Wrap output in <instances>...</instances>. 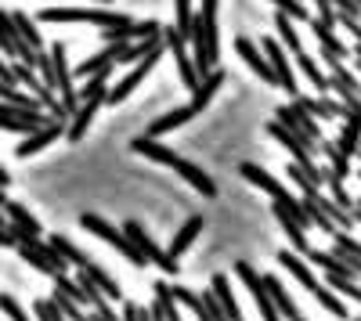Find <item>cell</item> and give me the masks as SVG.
I'll use <instances>...</instances> for the list:
<instances>
[{
	"label": "cell",
	"instance_id": "ffe728a7",
	"mask_svg": "<svg viewBox=\"0 0 361 321\" xmlns=\"http://www.w3.org/2000/svg\"><path fill=\"white\" fill-rule=\"evenodd\" d=\"M195 115V108L192 105H180V108H170L166 115H159V120H152L148 123V137H163V134H170V130H177V127H185L188 120Z\"/></svg>",
	"mask_w": 361,
	"mask_h": 321
},
{
	"label": "cell",
	"instance_id": "6da1fadb",
	"mask_svg": "<svg viewBox=\"0 0 361 321\" xmlns=\"http://www.w3.org/2000/svg\"><path fill=\"white\" fill-rule=\"evenodd\" d=\"M80 227L83 231H90V235H94V239H102V242H109L119 256H127L130 260V264L134 268H148V256L127 239V231H119V227H112L105 217H98V213H83L80 217Z\"/></svg>",
	"mask_w": 361,
	"mask_h": 321
},
{
	"label": "cell",
	"instance_id": "30bf717a",
	"mask_svg": "<svg viewBox=\"0 0 361 321\" xmlns=\"http://www.w3.org/2000/svg\"><path fill=\"white\" fill-rule=\"evenodd\" d=\"M275 120H279V123H286L289 130H296V134H307L311 141H318V144H322V127H318V120H314V115H311L304 105H300L296 98L275 112Z\"/></svg>",
	"mask_w": 361,
	"mask_h": 321
},
{
	"label": "cell",
	"instance_id": "f546056e",
	"mask_svg": "<svg viewBox=\"0 0 361 321\" xmlns=\"http://www.w3.org/2000/svg\"><path fill=\"white\" fill-rule=\"evenodd\" d=\"M322 152H325V163H329V170H333L336 177H343V181H347L350 173H354V159H350V156L340 149L336 141H333V144L325 141V144H322Z\"/></svg>",
	"mask_w": 361,
	"mask_h": 321
},
{
	"label": "cell",
	"instance_id": "9f6ffc18",
	"mask_svg": "<svg viewBox=\"0 0 361 321\" xmlns=\"http://www.w3.org/2000/svg\"><path fill=\"white\" fill-rule=\"evenodd\" d=\"M243 321H246V317H243Z\"/></svg>",
	"mask_w": 361,
	"mask_h": 321
},
{
	"label": "cell",
	"instance_id": "4dcf8cb0",
	"mask_svg": "<svg viewBox=\"0 0 361 321\" xmlns=\"http://www.w3.org/2000/svg\"><path fill=\"white\" fill-rule=\"evenodd\" d=\"M311 296H314V300H318L329 314H333V317H340V321L350 314V310H347V303L336 296V289H333V285H318V289H311Z\"/></svg>",
	"mask_w": 361,
	"mask_h": 321
},
{
	"label": "cell",
	"instance_id": "83f0119b",
	"mask_svg": "<svg viewBox=\"0 0 361 321\" xmlns=\"http://www.w3.org/2000/svg\"><path fill=\"white\" fill-rule=\"evenodd\" d=\"M209 289L217 293V300H221L228 321H243V310H238V300H235V293H231V282H228L224 275H214V278H209Z\"/></svg>",
	"mask_w": 361,
	"mask_h": 321
},
{
	"label": "cell",
	"instance_id": "277c9868",
	"mask_svg": "<svg viewBox=\"0 0 361 321\" xmlns=\"http://www.w3.org/2000/svg\"><path fill=\"white\" fill-rule=\"evenodd\" d=\"M235 275L243 278V285L250 289V296H253V303H257V310H260V317H264V321H282V314H279L275 300H271V293H267L264 275L250 264V260H235Z\"/></svg>",
	"mask_w": 361,
	"mask_h": 321
},
{
	"label": "cell",
	"instance_id": "484cf974",
	"mask_svg": "<svg viewBox=\"0 0 361 321\" xmlns=\"http://www.w3.org/2000/svg\"><path fill=\"white\" fill-rule=\"evenodd\" d=\"M293 58H296L300 73H304V76L311 80V87H318L322 94H329V91H333V76H325V73L318 69V62H314V58H311L304 47H300V51H293Z\"/></svg>",
	"mask_w": 361,
	"mask_h": 321
},
{
	"label": "cell",
	"instance_id": "f5cc1de1",
	"mask_svg": "<svg viewBox=\"0 0 361 321\" xmlns=\"http://www.w3.org/2000/svg\"><path fill=\"white\" fill-rule=\"evenodd\" d=\"M0 184H4V188H8V184H11V173H8V170H4V166H0Z\"/></svg>",
	"mask_w": 361,
	"mask_h": 321
},
{
	"label": "cell",
	"instance_id": "e0dca14e",
	"mask_svg": "<svg viewBox=\"0 0 361 321\" xmlns=\"http://www.w3.org/2000/svg\"><path fill=\"white\" fill-rule=\"evenodd\" d=\"M271 213H275V220L282 224V231H286V239L293 242V249L307 256V253H311V242H307V235H304V227L296 224V217L282 206V202H275V199H271Z\"/></svg>",
	"mask_w": 361,
	"mask_h": 321
},
{
	"label": "cell",
	"instance_id": "8fae6325",
	"mask_svg": "<svg viewBox=\"0 0 361 321\" xmlns=\"http://www.w3.org/2000/svg\"><path fill=\"white\" fill-rule=\"evenodd\" d=\"M238 177H246L250 184H257L260 191H267L271 199H275V202H286V206H289V202H296V195L282 184V181H275V177H271V173L267 170H260L257 163H238Z\"/></svg>",
	"mask_w": 361,
	"mask_h": 321
},
{
	"label": "cell",
	"instance_id": "f1b7e54d",
	"mask_svg": "<svg viewBox=\"0 0 361 321\" xmlns=\"http://www.w3.org/2000/svg\"><path fill=\"white\" fill-rule=\"evenodd\" d=\"M333 25L336 22H325V18H311V29H314V37H318V44H322V51H329V54H336V58H347V47L336 40V33H333Z\"/></svg>",
	"mask_w": 361,
	"mask_h": 321
},
{
	"label": "cell",
	"instance_id": "681fc988",
	"mask_svg": "<svg viewBox=\"0 0 361 321\" xmlns=\"http://www.w3.org/2000/svg\"><path fill=\"white\" fill-rule=\"evenodd\" d=\"M333 8H336V11H343V15H354V18L361 15V8H357V0H333Z\"/></svg>",
	"mask_w": 361,
	"mask_h": 321
},
{
	"label": "cell",
	"instance_id": "60d3db41",
	"mask_svg": "<svg viewBox=\"0 0 361 321\" xmlns=\"http://www.w3.org/2000/svg\"><path fill=\"white\" fill-rule=\"evenodd\" d=\"M325 285H333L340 296H347V300L361 303V285H357L354 278H343V275H329V271H325Z\"/></svg>",
	"mask_w": 361,
	"mask_h": 321
},
{
	"label": "cell",
	"instance_id": "ee69618b",
	"mask_svg": "<svg viewBox=\"0 0 361 321\" xmlns=\"http://www.w3.org/2000/svg\"><path fill=\"white\" fill-rule=\"evenodd\" d=\"M173 11H177V33L180 37H192V25H195V15H192V0H173Z\"/></svg>",
	"mask_w": 361,
	"mask_h": 321
},
{
	"label": "cell",
	"instance_id": "5b68a950",
	"mask_svg": "<svg viewBox=\"0 0 361 321\" xmlns=\"http://www.w3.org/2000/svg\"><path fill=\"white\" fill-rule=\"evenodd\" d=\"M163 51H166V37H163V40H159V44H156L152 51H148V54H145L141 62H137V65H134V69H130V73H127L123 80H119L116 87H109V105H119L123 98H130V91H134V87H137V83H141V80H145L148 73L156 69V62L163 58Z\"/></svg>",
	"mask_w": 361,
	"mask_h": 321
},
{
	"label": "cell",
	"instance_id": "3957f363",
	"mask_svg": "<svg viewBox=\"0 0 361 321\" xmlns=\"http://www.w3.org/2000/svg\"><path fill=\"white\" fill-rule=\"evenodd\" d=\"M18 249V256L25 260L29 268H37L40 275H47V278H58V275H69V260L58 253L51 242H44V239H29V242H18L15 246Z\"/></svg>",
	"mask_w": 361,
	"mask_h": 321
},
{
	"label": "cell",
	"instance_id": "74e56055",
	"mask_svg": "<svg viewBox=\"0 0 361 321\" xmlns=\"http://www.w3.org/2000/svg\"><path fill=\"white\" fill-rule=\"evenodd\" d=\"M51 246H54L58 253H62V256L69 260L73 268H87V264H90V256H87L83 249H76V246H73V242H69L66 235H51Z\"/></svg>",
	"mask_w": 361,
	"mask_h": 321
},
{
	"label": "cell",
	"instance_id": "1f68e13d",
	"mask_svg": "<svg viewBox=\"0 0 361 321\" xmlns=\"http://www.w3.org/2000/svg\"><path fill=\"white\" fill-rule=\"evenodd\" d=\"M304 206H307V217H311V227H318V231H325V235H329V239H333V235H336V231H340V227H336V220H333V217H329V213H325V210L318 206V199H314V195H304Z\"/></svg>",
	"mask_w": 361,
	"mask_h": 321
},
{
	"label": "cell",
	"instance_id": "f35d334b",
	"mask_svg": "<svg viewBox=\"0 0 361 321\" xmlns=\"http://www.w3.org/2000/svg\"><path fill=\"white\" fill-rule=\"evenodd\" d=\"M11 18H15V25H18V33H22V40H25L29 47H33V51L40 54V51H44V40H40V29L33 25V18H29V15H22V11H15Z\"/></svg>",
	"mask_w": 361,
	"mask_h": 321
},
{
	"label": "cell",
	"instance_id": "b9f144b4",
	"mask_svg": "<svg viewBox=\"0 0 361 321\" xmlns=\"http://www.w3.org/2000/svg\"><path fill=\"white\" fill-rule=\"evenodd\" d=\"M325 191L333 195V199L340 202L343 210H354V206H357V199H354V195H350V191L343 188V177H336V173H329V181H325Z\"/></svg>",
	"mask_w": 361,
	"mask_h": 321
},
{
	"label": "cell",
	"instance_id": "5bb4252c",
	"mask_svg": "<svg viewBox=\"0 0 361 321\" xmlns=\"http://www.w3.org/2000/svg\"><path fill=\"white\" fill-rule=\"evenodd\" d=\"M235 54L238 58H243V62L267 83V87H279V76H275V69H271V62H267V58H264V51L250 40V37H235Z\"/></svg>",
	"mask_w": 361,
	"mask_h": 321
},
{
	"label": "cell",
	"instance_id": "7402d4cb",
	"mask_svg": "<svg viewBox=\"0 0 361 321\" xmlns=\"http://www.w3.org/2000/svg\"><path fill=\"white\" fill-rule=\"evenodd\" d=\"M152 303L163 314V321H185V317H180V303L173 296V285L170 282H156L152 285Z\"/></svg>",
	"mask_w": 361,
	"mask_h": 321
},
{
	"label": "cell",
	"instance_id": "d6a6232c",
	"mask_svg": "<svg viewBox=\"0 0 361 321\" xmlns=\"http://www.w3.org/2000/svg\"><path fill=\"white\" fill-rule=\"evenodd\" d=\"M314 199H318V206L336 220V227H343V231H347V227H354V210H343V206H340V202H336L333 195H329V191H325V195L318 191Z\"/></svg>",
	"mask_w": 361,
	"mask_h": 321
},
{
	"label": "cell",
	"instance_id": "c3c4849f",
	"mask_svg": "<svg viewBox=\"0 0 361 321\" xmlns=\"http://www.w3.org/2000/svg\"><path fill=\"white\" fill-rule=\"evenodd\" d=\"M0 310H4V314H8L11 321H33V317H29V314H25V310L18 307V300H15V296H8V293L0 296Z\"/></svg>",
	"mask_w": 361,
	"mask_h": 321
},
{
	"label": "cell",
	"instance_id": "7dc6e473",
	"mask_svg": "<svg viewBox=\"0 0 361 321\" xmlns=\"http://www.w3.org/2000/svg\"><path fill=\"white\" fill-rule=\"evenodd\" d=\"M37 321H69V317L54 307V300H37Z\"/></svg>",
	"mask_w": 361,
	"mask_h": 321
},
{
	"label": "cell",
	"instance_id": "8d00e7d4",
	"mask_svg": "<svg viewBox=\"0 0 361 321\" xmlns=\"http://www.w3.org/2000/svg\"><path fill=\"white\" fill-rule=\"evenodd\" d=\"M286 173H289V181L296 184V191H300V195H318V191H322V184H318V181H314V177H311V173H307L304 166H300V163H289V166H286Z\"/></svg>",
	"mask_w": 361,
	"mask_h": 321
},
{
	"label": "cell",
	"instance_id": "7c38bea8",
	"mask_svg": "<svg viewBox=\"0 0 361 321\" xmlns=\"http://www.w3.org/2000/svg\"><path fill=\"white\" fill-rule=\"evenodd\" d=\"M264 54H267V62H271V69H275V76H279V87L286 94H300V87H296V76H293V62H289V54H286V47H282V40H264Z\"/></svg>",
	"mask_w": 361,
	"mask_h": 321
},
{
	"label": "cell",
	"instance_id": "9a60e30c",
	"mask_svg": "<svg viewBox=\"0 0 361 321\" xmlns=\"http://www.w3.org/2000/svg\"><path fill=\"white\" fill-rule=\"evenodd\" d=\"M66 127L69 123H58V120H51V123H44L40 130H33V134H25V141L15 149V156L18 159H29V156H37L40 149H47V144H54L58 137L66 134Z\"/></svg>",
	"mask_w": 361,
	"mask_h": 321
},
{
	"label": "cell",
	"instance_id": "4fadbf2b",
	"mask_svg": "<svg viewBox=\"0 0 361 321\" xmlns=\"http://www.w3.org/2000/svg\"><path fill=\"white\" fill-rule=\"evenodd\" d=\"M105 101H109V91H98L94 98H83V101H80V108L73 112V120H69V127H66L69 144H80V141H83V134H87L90 120L98 115V108H102Z\"/></svg>",
	"mask_w": 361,
	"mask_h": 321
},
{
	"label": "cell",
	"instance_id": "d6986e66",
	"mask_svg": "<svg viewBox=\"0 0 361 321\" xmlns=\"http://www.w3.org/2000/svg\"><path fill=\"white\" fill-rule=\"evenodd\" d=\"M130 149L137 152V156H145V159H152V163H159V166H173L180 156L173 152V149H166V144H159L156 137H148V134H141V137H134L130 141Z\"/></svg>",
	"mask_w": 361,
	"mask_h": 321
},
{
	"label": "cell",
	"instance_id": "9c48e42d",
	"mask_svg": "<svg viewBox=\"0 0 361 321\" xmlns=\"http://www.w3.org/2000/svg\"><path fill=\"white\" fill-rule=\"evenodd\" d=\"M0 51H4L8 58H22V62H29L37 69V51L22 40L18 25H15V18L8 11H0Z\"/></svg>",
	"mask_w": 361,
	"mask_h": 321
},
{
	"label": "cell",
	"instance_id": "d590c367",
	"mask_svg": "<svg viewBox=\"0 0 361 321\" xmlns=\"http://www.w3.org/2000/svg\"><path fill=\"white\" fill-rule=\"evenodd\" d=\"M333 249H336L340 256H347V260H350V264L357 268V275H361V242H357V239H350V235H347V231L340 227V231H336V235H333Z\"/></svg>",
	"mask_w": 361,
	"mask_h": 321
},
{
	"label": "cell",
	"instance_id": "7bdbcfd3",
	"mask_svg": "<svg viewBox=\"0 0 361 321\" xmlns=\"http://www.w3.org/2000/svg\"><path fill=\"white\" fill-rule=\"evenodd\" d=\"M54 289H62L66 296H73L76 303H83V307H90V296H87V289L76 282V278H69V275H58L54 278Z\"/></svg>",
	"mask_w": 361,
	"mask_h": 321
},
{
	"label": "cell",
	"instance_id": "4316f807",
	"mask_svg": "<svg viewBox=\"0 0 361 321\" xmlns=\"http://www.w3.org/2000/svg\"><path fill=\"white\" fill-rule=\"evenodd\" d=\"M221 83H224V73H221V69H214V73H206V76L199 80V87H195V91H192V101H188V105L195 108V115H199V112H202V108L209 105V98L217 94V87H221Z\"/></svg>",
	"mask_w": 361,
	"mask_h": 321
},
{
	"label": "cell",
	"instance_id": "ba28073f",
	"mask_svg": "<svg viewBox=\"0 0 361 321\" xmlns=\"http://www.w3.org/2000/svg\"><path fill=\"white\" fill-rule=\"evenodd\" d=\"M166 47H170V54H173V62H177V73H180V83H185L188 87V91H195V87H199V80H202V73H199V65H195V58L188 54V40L185 37H180L177 33V25L173 29H166Z\"/></svg>",
	"mask_w": 361,
	"mask_h": 321
},
{
	"label": "cell",
	"instance_id": "f907efd6",
	"mask_svg": "<svg viewBox=\"0 0 361 321\" xmlns=\"http://www.w3.org/2000/svg\"><path fill=\"white\" fill-rule=\"evenodd\" d=\"M0 80H4V83H15V87H18V80H15V73H11V65L4 62V58H0Z\"/></svg>",
	"mask_w": 361,
	"mask_h": 321
},
{
	"label": "cell",
	"instance_id": "836d02e7",
	"mask_svg": "<svg viewBox=\"0 0 361 321\" xmlns=\"http://www.w3.org/2000/svg\"><path fill=\"white\" fill-rule=\"evenodd\" d=\"M83 271H87L90 278H94V285L102 289V293H105L109 300H123V289H119V285H116V278H112V275H109L105 268H98L94 260H90V264H87Z\"/></svg>",
	"mask_w": 361,
	"mask_h": 321
},
{
	"label": "cell",
	"instance_id": "8992f818",
	"mask_svg": "<svg viewBox=\"0 0 361 321\" xmlns=\"http://www.w3.org/2000/svg\"><path fill=\"white\" fill-rule=\"evenodd\" d=\"M44 123H51V115H44V108H22V105H11V101H0V130L33 134Z\"/></svg>",
	"mask_w": 361,
	"mask_h": 321
},
{
	"label": "cell",
	"instance_id": "bcb514c9",
	"mask_svg": "<svg viewBox=\"0 0 361 321\" xmlns=\"http://www.w3.org/2000/svg\"><path fill=\"white\" fill-rule=\"evenodd\" d=\"M271 4H275L279 11H286L289 18H296V22H311V11L300 4V0H271Z\"/></svg>",
	"mask_w": 361,
	"mask_h": 321
},
{
	"label": "cell",
	"instance_id": "f6af8a7d",
	"mask_svg": "<svg viewBox=\"0 0 361 321\" xmlns=\"http://www.w3.org/2000/svg\"><path fill=\"white\" fill-rule=\"evenodd\" d=\"M163 33H166V25H159V22H134L130 40H159Z\"/></svg>",
	"mask_w": 361,
	"mask_h": 321
},
{
	"label": "cell",
	"instance_id": "11a10c76",
	"mask_svg": "<svg viewBox=\"0 0 361 321\" xmlns=\"http://www.w3.org/2000/svg\"><path fill=\"white\" fill-rule=\"evenodd\" d=\"M357 98H361V91H357Z\"/></svg>",
	"mask_w": 361,
	"mask_h": 321
},
{
	"label": "cell",
	"instance_id": "e575fe53",
	"mask_svg": "<svg viewBox=\"0 0 361 321\" xmlns=\"http://www.w3.org/2000/svg\"><path fill=\"white\" fill-rule=\"evenodd\" d=\"M199 18H202L206 37H209V54H214V62H217V58H221V51H217V0H202Z\"/></svg>",
	"mask_w": 361,
	"mask_h": 321
},
{
	"label": "cell",
	"instance_id": "ab89813d",
	"mask_svg": "<svg viewBox=\"0 0 361 321\" xmlns=\"http://www.w3.org/2000/svg\"><path fill=\"white\" fill-rule=\"evenodd\" d=\"M51 300H54V307L62 310V314H66L69 321H90V314L83 310V303H76L73 296H66L62 289H54V296H51Z\"/></svg>",
	"mask_w": 361,
	"mask_h": 321
},
{
	"label": "cell",
	"instance_id": "44dd1931",
	"mask_svg": "<svg viewBox=\"0 0 361 321\" xmlns=\"http://www.w3.org/2000/svg\"><path fill=\"white\" fill-rule=\"evenodd\" d=\"M264 282H267V293H271V300H275L279 314H282L286 321H296V317H300V307H296V300L289 296V289L282 285V278H275V275H264Z\"/></svg>",
	"mask_w": 361,
	"mask_h": 321
},
{
	"label": "cell",
	"instance_id": "7a4b0ae2",
	"mask_svg": "<svg viewBox=\"0 0 361 321\" xmlns=\"http://www.w3.org/2000/svg\"><path fill=\"white\" fill-rule=\"evenodd\" d=\"M40 22H87L98 29H134V22L119 11H102V8H44Z\"/></svg>",
	"mask_w": 361,
	"mask_h": 321
},
{
	"label": "cell",
	"instance_id": "603a6c76",
	"mask_svg": "<svg viewBox=\"0 0 361 321\" xmlns=\"http://www.w3.org/2000/svg\"><path fill=\"white\" fill-rule=\"evenodd\" d=\"M296 101L300 105H304L311 115H314V120H343V101H329L325 94L322 98H311V94H296Z\"/></svg>",
	"mask_w": 361,
	"mask_h": 321
},
{
	"label": "cell",
	"instance_id": "ac0fdd59",
	"mask_svg": "<svg viewBox=\"0 0 361 321\" xmlns=\"http://www.w3.org/2000/svg\"><path fill=\"white\" fill-rule=\"evenodd\" d=\"M173 173H180V181H188L202 199H217V184L209 181V173H202V166H195L192 159H177L173 163Z\"/></svg>",
	"mask_w": 361,
	"mask_h": 321
},
{
	"label": "cell",
	"instance_id": "2e32d148",
	"mask_svg": "<svg viewBox=\"0 0 361 321\" xmlns=\"http://www.w3.org/2000/svg\"><path fill=\"white\" fill-rule=\"evenodd\" d=\"M4 210H8V220H11V231H15V239L18 242H29V239H40V220L33 217V213H29L25 206H22V202H4Z\"/></svg>",
	"mask_w": 361,
	"mask_h": 321
},
{
	"label": "cell",
	"instance_id": "52a82bcc",
	"mask_svg": "<svg viewBox=\"0 0 361 321\" xmlns=\"http://www.w3.org/2000/svg\"><path fill=\"white\" fill-rule=\"evenodd\" d=\"M123 231H127V239H130L145 256H148V264H156L163 275H177V260H173L166 249H159V246H156V239H148V231H145L137 220H127V224H123Z\"/></svg>",
	"mask_w": 361,
	"mask_h": 321
},
{
	"label": "cell",
	"instance_id": "db71d44e",
	"mask_svg": "<svg viewBox=\"0 0 361 321\" xmlns=\"http://www.w3.org/2000/svg\"><path fill=\"white\" fill-rule=\"evenodd\" d=\"M296 321H307V317H304V314H300V317H296Z\"/></svg>",
	"mask_w": 361,
	"mask_h": 321
},
{
	"label": "cell",
	"instance_id": "cb8c5ba5",
	"mask_svg": "<svg viewBox=\"0 0 361 321\" xmlns=\"http://www.w3.org/2000/svg\"><path fill=\"white\" fill-rule=\"evenodd\" d=\"M202 227H206V220H202L199 213H192L185 224H180V231L173 235V242H170V249H166V253H170L173 260H180V253H185V249L199 239V231H202Z\"/></svg>",
	"mask_w": 361,
	"mask_h": 321
},
{
	"label": "cell",
	"instance_id": "d4e9b609",
	"mask_svg": "<svg viewBox=\"0 0 361 321\" xmlns=\"http://www.w3.org/2000/svg\"><path fill=\"white\" fill-rule=\"evenodd\" d=\"M279 264H282V268L300 282V285H304V289H318V285H322V282L314 278V271H311V268L304 264V260L296 256V249H282V253H279Z\"/></svg>",
	"mask_w": 361,
	"mask_h": 321
},
{
	"label": "cell",
	"instance_id": "816d5d0a",
	"mask_svg": "<svg viewBox=\"0 0 361 321\" xmlns=\"http://www.w3.org/2000/svg\"><path fill=\"white\" fill-rule=\"evenodd\" d=\"M137 310H141L137 303H123V321H141V317H137Z\"/></svg>",
	"mask_w": 361,
	"mask_h": 321
}]
</instances>
